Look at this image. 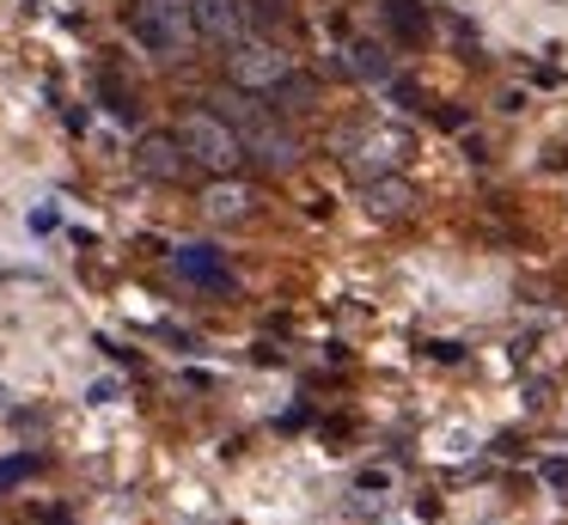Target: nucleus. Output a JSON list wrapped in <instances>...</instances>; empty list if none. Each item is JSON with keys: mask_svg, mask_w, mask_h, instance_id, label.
<instances>
[{"mask_svg": "<svg viewBox=\"0 0 568 525\" xmlns=\"http://www.w3.org/2000/svg\"><path fill=\"white\" fill-rule=\"evenodd\" d=\"M178 147H184L190 165H209V171H233L239 159H245V147H239V129L226 117H214V110H190L184 122H178Z\"/></svg>", "mask_w": 568, "mask_h": 525, "instance_id": "f257e3e1", "label": "nucleus"}, {"mask_svg": "<svg viewBox=\"0 0 568 525\" xmlns=\"http://www.w3.org/2000/svg\"><path fill=\"white\" fill-rule=\"evenodd\" d=\"M129 31H135V43L153 49V55H184L196 24H190L184 0H135V7H129Z\"/></svg>", "mask_w": 568, "mask_h": 525, "instance_id": "f03ea898", "label": "nucleus"}, {"mask_svg": "<svg viewBox=\"0 0 568 525\" xmlns=\"http://www.w3.org/2000/svg\"><path fill=\"white\" fill-rule=\"evenodd\" d=\"M343 147H355V153H343L355 178H392V171L409 159V134H404V129H367V134H343Z\"/></svg>", "mask_w": 568, "mask_h": 525, "instance_id": "7ed1b4c3", "label": "nucleus"}, {"mask_svg": "<svg viewBox=\"0 0 568 525\" xmlns=\"http://www.w3.org/2000/svg\"><path fill=\"white\" fill-rule=\"evenodd\" d=\"M287 73H294V61L282 55V49L270 43H245L233 61H226V80L239 85V92H270V85H282Z\"/></svg>", "mask_w": 568, "mask_h": 525, "instance_id": "20e7f679", "label": "nucleus"}, {"mask_svg": "<svg viewBox=\"0 0 568 525\" xmlns=\"http://www.w3.org/2000/svg\"><path fill=\"white\" fill-rule=\"evenodd\" d=\"M239 147H245L251 159H257L263 171H294L300 165V141H294V129H282V122H270V117H257L245 134H239Z\"/></svg>", "mask_w": 568, "mask_h": 525, "instance_id": "39448f33", "label": "nucleus"}, {"mask_svg": "<svg viewBox=\"0 0 568 525\" xmlns=\"http://www.w3.org/2000/svg\"><path fill=\"white\" fill-rule=\"evenodd\" d=\"M172 269L190 281V287H209V293H233V269H226V256L214 251V244H178L172 251Z\"/></svg>", "mask_w": 568, "mask_h": 525, "instance_id": "423d86ee", "label": "nucleus"}, {"mask_svg": "<svg viewBox=\"0 0 568 525\" xmlns=\"http://www.w3.org/2000/svg\"><path fill=\"white\" fill-rule=\"evenodd\" d=\"M190 24H196V37H209V43H239V37H245V0H196V7H190Z\"/></svg>", "mask_w": 568, "mask_h": 525, "instance_id": "0eeeda50", "label": "nucleus"}, {"mask_svg": "<svg viewBox=\"0 0 568 525\" xmlns=\"http://www.w3.org/2000/svg\"><path fill=\"white\" fill-rule=\"evenodd\" d=\"M184 147H178V134H148V141L135 147V171L141 178H153V183H178L184 178Z\"/></svg>", "mask_w": 568, "mask_h": 525, "instance_id": "6e6552de", "label": "nucleus"}, {"mask_svg": "<svg viewBox=\"0 0 568 525\" xmlns=\"http://www.w3.org/2000/svg\"><path fill=\"white\" fill-rule=\"evenodd\" d=\"M409 202H416V190L404 178H367V214L397 220V214H409Z\"/></svg>", "mask_w": 568, "mask_h": 525, "instance_id": "1a4fd4ad", "label": "nucleus"}, {"mask_svg": "<svg viewBox=\"0 0 568 525\" xmlns=\"http://www.w3.org/2000/svg\"><path fill=\"white\" fill-rule=\"evenodd\" d=\"M202 214L221 220V226H233V220L251 214V190H245V183H214V190L202 195Z\"/></svg>", "mask_w": 568, "mask_h": 525, "instance_id": "9d476101", "label": "nucleus"}, {"mask_svg": "<svg viewBox=\"0 0 568 525\" xmlns=\"http://www.w3.org/2000/svg\"><path fill=\"white\" fill-rule=\"evenodd\" d=\"M348 55H355L348 68H355L361 80H392V61H385V49H373V43H355Z\"/></svg>", "mask_w": 568, "mask_h": 525, "instance_id": "9b49d317", "label": "nucleus"}, {"mask_svg": "<svg viewBox=\"0 0 568 525\" xmlns=\"http://www.w3.org/2000/svg\"><path fill=\"white\" fill-rule=\"evenodd\" d=\"M270 98H275L282 110H306V104H312V80H294V73H287L282 85H270Z\"/></svg>", "mask_w": 568, "mask_h": 525, "instance_id": "f8f14e48", "label": "nucleus"}, {"mask_svg": "<svg viewBox=\"0 0 568 525\" xmlns=\"http://www.w3.org/2000/svg\"><path fill=\"white\" fill-rule=\"evenodd\" d=\"M19 525H74V513H68V507H55V501H38V507H26V513H19Z\"/></svg>", "mask_w": 568, "mask_h": 525, "instance_id": "ddd939ff", "label": "nucleus"}, {"mask_svg": "<svg viewBox=\"0 0 568 525\" xmlns=\"http://www.w3.org/2000/svg\"><path fill=\"white\" fill-rule=\"evenodd\" d=\"M31 471H38V458H7V464H0V488H13V483H26Z\"/></svg>", "mask_w": 568, "mask_h": 525, "instance_id": "4468645a", "label": "nucleus"}]
</instances>
